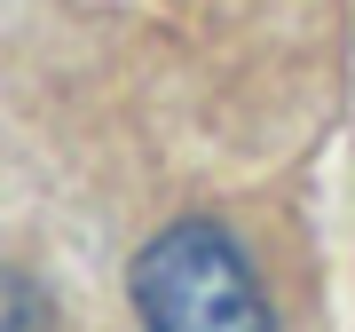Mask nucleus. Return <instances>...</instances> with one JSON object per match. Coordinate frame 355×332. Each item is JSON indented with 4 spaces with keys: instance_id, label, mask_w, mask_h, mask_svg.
<instances>
[{
    "instance_id": "1",
    "label": "nucleus",
    "mask_w": 355,
    "mask_h": 332,
    "mask_svg": "<svg viewBox=\"0 0 355 332\" xmlns=\"http://www.w3.org/2000/svg\"><path fill=\"white\" fill-rule=\"evenodd\" d=\"M135 317L142 332H277L253 254L221 222H174L135 254Z\"/></svg>"
},
{
    "instance_id": "2",
    "label": "nucleus",
    "mask_w": 355,
    "mask_h": 332,
    "mask_svg": "<svg viewBox=\"0 0 355 332\" xmlns=\"http://www.w3.org/2000/svg\"><path fill=\"white\" fill-rule=\"evenodd\" d=\"M0 332H55L40 285L24 277V269H8V261H0Z\"/></svg>"
}]
</instances>
